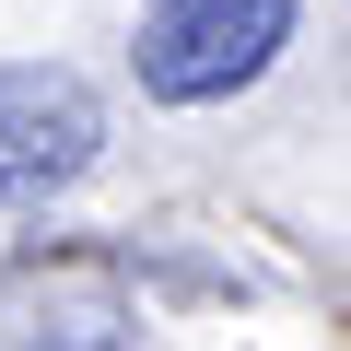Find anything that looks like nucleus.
Masks as SVG:
<instances>
[{
    "label": "nucleus",
    "instance_id": "f257e3e1",
    "mask_svg": "<svg viewBox=\"0 0 351 351\" xmlns=\"http://www.w3.org/2000/svg\"><path fill=\"white\" fill-rule=\"evenodd\" d=\"M293 47V0H141V94L152 106H223Z\"/></svg>",
    "mask_w": 351,
    "mask_h": 351
},
{
    "label": "nucleus",
    "instance_id": "f03ea898",
    "mask_svg": "<svg viewBox=\"0 0 351 351\" xmlns=\"http://www.w3.org/2000/svg\"><path fill=\"white\" fill-rule=\"evenodd\" d=\"M106 152V106L59 59H0V211L59 199L71 176Z\"/></svg>",
    "mask_w": 351,
    "mask_h": 351
}]
</instances>
